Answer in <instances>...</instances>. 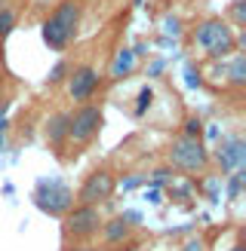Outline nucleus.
I'll return each mask as SVG.
<instances>
[{"instance_id": "obj_5", "label": "nucleus", "mask_w": 246, "mask_h": 251, "mask_svg": "<svg viewBox=\"0 0 246 251\" xmlns=\"http://www.w3.org/2000/svg\"><path fill=\"white\" fill-rule=\"evenodd\" d=\"M102 215H98V205H74L68 215H65V224H62V233L65 239H74V242H83V239H92L102 227Z\"/></svg>"}, {"instance_id": "obj_3", "label": "nucleus", "mask_w": 246, "mask_h": 251, "mask_svg": "<svg viewBox=\"0 0 246 251\" xmlns=\"http://www.w3.org/2000/svg\"><path fill=\"white\" fill-rule=\"evenodd\" d=\"M169 162H172V169H182L188 175L203 172L209 166V150L203 144V138H184V135H179L176 141L169 144Z\"/></svg>"}, {"instance_id": "obj_20", "label": "nucleus", "mask_w": 246, "mask_h": 251, "mask_svg": "<svg viewBox=\"0 0 246 251\" xmlns=\"http://www.w3.org/2000/svg\"><path fill=\"white\" fill-rule=\"evenodd\" d=\"M246 22V9H243V0H234V25H243Z\"/></svg>"}, {"instance_id": "obj_26", "label": "nucleus", "mask_w": 246, "mask_h": 251, "mask_svg": "<svg viewBox=\"0 0 246 251\" xmlns=\"http://www.w3.org/2000/svg\"><path fill=\"white\" fill-rule=\"evenodd\" d=\"M0 150H3V132H0Z\"/></svg>"}, {"instance_id": "obj_1", "label": "nucleus", "mask_w": 246, "mask_h": 251, "mask_svg": "<svg viewBox=\"0 0 246 251\" xmlns=\"http://www.w3.org/2000/svg\"><path fill=\"white\" fill-rule=\"evenodd\" d=\"M77 28H80V3L77 0H65L53 9V16L43 22V43L49 49H68L77 37Z\"/></svg>"}, {"instance_id": "obj_8", "label": "nucleus", "mask_w": 246, "mask_h": 251, "mask_svg": "<svg viewBox=\"0 0 246 251\" xmlns=\"http://www.w3.org/2000/svg\"><path fill=\"white\" fill-rule=\"evenodd\" d=\"M98 83H102V77H98V71L92 65H80V68H74L68 74V95H71V101H77V104H86L90 98L98 92Z\"/></svg>"}, {"instance_id": "obj_10", "label": "nucleus", "mask_w": 246, "mask_h": 251, "mask_svg": "<svg viewBox=\"0 0 246 251\" xmlns=\"http://www.w3.org/2000/svg\"><path fill=\"white\" fill-rule=\"evenodd\" d=\"M129 230H132V224L123 218V215L120 218H111V221H102V227H98L105 245H120L123 239H129Z\"/></svg>"}, {"instance_id": "obj_16", "label": "nucleus", "mask_w": 246, "mask_h": 251, "mask_svg": "<svg viewBox=\"0 0 246 251\" xmlns=\"http://www.w3.org/2000/svg\"><path fill=\"white\" fill-rule=\"evenodd\" d=\"M184 138H203V120H197V117L184 120Z\"/></svg>"}, {"instance_id": "obj_15", "label": "nucleus", "mask_w": 246, "mask_h": 251, "mask_svg": "<svg viewBox=\"0 0 246 251\" xmlns=\"http://www.w3.org/2000/svg\"><path fill=\"white\" fill-rule=\"evenodd\" d=\"M68 74H71V65L62 58V61H56V65H53V71H49L46 80H49V83H62V80H68Z\"/></svg>"}, {"instance_id": "obj_4", "label": "nucleus", "mask_w": 246, "mask_h": 251, "mask_svg": "<svg viewBox=\"0 0 246 251\" xmlns=\"http://www.w3.org/2000/svg\"><path fill=\"white\" fill-rule=\"evenodd\" d=\"M34 202L40 211H46V215H53V218H65L68 211L77 205L74 202V190L62 181H40L37 190H34Z\"/></svg>"}, {"instance_id": "obj_22", "label": "nucleus", "mask_w": 246, "mask_h": 251, "mask_svg": "<svg viewBox=\"0 0 246 251\" xmlns=\"http://www.w3.org/2000/svg\"><path fill=\"white\" fill-rule=\"evenodd\" d=\"M184 74H188V86H200V71H194V65L184 68Z\"/></svg>"}, {"instance_id": "obj_13", "label": "nucleus", "mask_w": 246, "mask_h": 251, "mask_svg": "<svg viewBox=\"0 0 246 251\" xmlns=\"http://www.w3.org/2000/svg\"><path fill=\"white\" fill-rule=\"evenodd\" d=\"M225 83H231V86H246V55L243 52H234L231 55V61L225 65Z\"/></svg>"}, {"instance_id": "obj_11", "label": "nucleus", "mask_w": 246, "mask_h": 251, "mask_svg": "<svg viewBox=\"0 0 246 251\" xmlns=\"http://www.w3.org/2000/svg\"><path fill=\"white\" fill-rule=\"evenodd\" d=\"M68 120H71V114H53L46 120V141L53 144V147H62L68 141Z\"/></svg>"}, {"instance_id": "obj_24", "label": "nucleus", "mask_w": 246, "mask_h": 251, "mask_svg": "<svg viewBox=\"0 0 246 251\" xmlns=\"http://www.w3.org/2000/svg\"><path fill=\"white\" fill-rule=\"evenodd\" d=\"M65 251H102V248H90V245H80V248H65Z\"/></svg>"}, {"instance_id": "obj_19", "label": "nucleus", "mask_w": 246, "mask_h": 251, "mask_svg": "<svg viewBox=\"0 0 246 251\" xmlns=\"http://www.w3.org/2000/svg\"><path fill=\"white\" fill-rule=\"evenodd\" d=\"M151 175H154V178H151L154 187H163V184H169V178H172L169 169H157V172H151Z\"/></svg>"}, {"instance_id": "obj_7", "label": "nucleus", "mask_w": 246, "mask_h": 251, "mask_svg": "<svg viewBox=\"0 0 246 251\" xmlns=\"http://www.w3.org/2000/svg\"><path fill=\"white\" fill-rule=\"evenodd\" d=\"M114 190H117L114 175H111L108 169H95V172L86 175V181L80 184L74 202L77 205H102V202H108V199L114 196Z\"/></svg>"}, {"instance_id": "obj_6", "label": "nucleus", "mask_w": 246, "mask_h": 251, "mask_svg": "<svg viewBox=\"0 0 246 251\" xmlns=\"http://www.w3.org/2000/svg\"><path fill=\"white\" fill-rule=\"evenodd\" d=\"M102 123H105L102 107L80 104L71 114V120H68V141H74V144H90L92 138L102 132Z\"/></svg>"}, {"instance_id": "obj_18", "label": "nucleus", "mask_w": 246, "mask_h": 251, "mask_svg": "<svg viewBox=\"0 0 246 251\" xmlns=\"http://www.w3.org/2000/svg\"><path fill=\"white\" fill-rule=\"evenodd\" d=\"M151 98H154L151 89H142V92H139V107H135V114H139V117L145 114V107H151Z\"/></svg>"}, {"instance_id": "obj_23", "label": "nucleus", "mask_w": 246, "mask_h": 251, "mask_svg": "<svg viewBox=\"0 0 246 251\" xmlns=\"http://www.w3.org/2000/svg\"><path fill=\"white\" fill-rule=\"evenodd\" d=\"M160 74H163V61H151L148 65V77H160Z\"/></svg>"}, {"instance_id": "obj_17", "label": "nucleus", "mask_w": 246, "mask_h": 251, "mask_svg": "<svg viewBox=\"0 0 246 251\" xmlns=\"http://www.w3.org/2000/svg\"><path fill=\"white\" fill-rule=\"evenodd\" d=\"M243 178H246V175H243L240 169H237V172H231V181H228V196H231V199H237V196H240Z\"/></svg>"}, {"instance_id": "obj_2", "label": "nucleus", "mask_w": 246, "mask_h": 251, "mask_svg": "<svg viewBox=\"0 0 246 251\" xmlns=\"http://www.w3.org/2000/svg\"><path fill=\"white\" fill-rule=\"evenodd\" d=\"M194 46L203 49L213 61H221L237 52V34L225 19H206L194 28Z\"/></svg>"}, {"instance_id": "obj_25", "label": "nucleus", "mask_w": 246, "mask_h": 251, "mask_svg": "<svg viewBox=\"0 0 246 251\" xmlns=\"http://www.w3.org/2000/svg\"><path fill=\"white\" fill-rule=\"evenodd\" d=\"M228 251H246V248H243V242H237V245H231Z\"/></svg>"}, {"instance_id": "obj_27", "label": "nucleus", "mask_w": 246, "mask_h": 251, "mask_svg": "<svg viewBox=\"0 0 246 251\" xmlns=\"http://www.w3.org/2000/svg\"><path fill=\"white\" fill-rule=\"evenodd\" d=\"M0 6H6V0H0Z\"/></svg>"}, {"instance_id": "obj_9", "label": "nucleus", "mask_w": 246, "mask_h": 251, "mask_svg": "<svg viewBox=\"0 0 246 251\" xmlns=\"http://www.w3.org/2000/svg\"><path fill=\"white\" fill-rule=\"evenodd\" d=\"M218 166L225 169V172H237L243 169V162H246V144H243V138H225V141L218 144Z\"/></svg>"}, {"instance_id": "obj_21", "label": "nucleus", "mask_w": 246, "mask_h": 251, "mask_svg": "<svg viewBox=\"0 0 246 251\" xmlns=\"http://www.w3.org/2000/svg\"><path fill=\"white\" fill-rule=\"evenodd\" d=\"M184 251H206V242L200 239V236H197V239H188L184 242Z\"/></svg>"}, {"instance_id": "obj_12", "label": "nucleus", "mask_w": 246, "mask_h": 251, "mask_svg": "<svg viewBox=\"0 0 246 251\" xmlns=\"http://www.w3.org/2000/svg\"><path fill=\"white\" fill-rule=\"evenodd\" d=\"M135 71V52L132 49H117L114 61H111V80H126Z\"/></svg>"}, {"instance_id": "obj_14", "label": "nucleus", "mask_w": 246, "mask_h": 251, "mask_svg": "<svg viewBox=\"0 0 246 251\" xmlns=\"http://www.w3.org/2000/svg\"><path fill=\"white\" fill-rule=\"evenodd\" d=\"M16 28V9L12 6H0V40H6Z\"/></svg>"}]
</instances>
